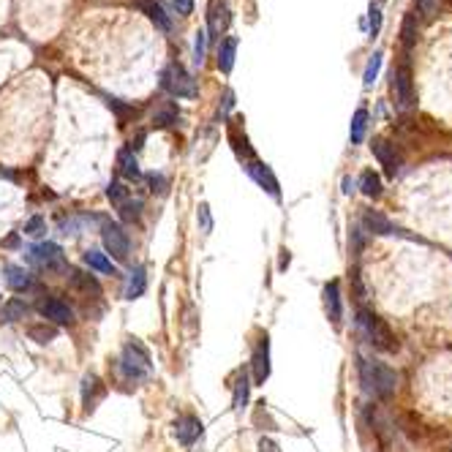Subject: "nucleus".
Instances as JSON below:
<instances>
[{"label":"nucleus","instance_id":"obj_1","mask_svg":"<svg viewBox=\"0 0 452 452\" xmlns=\"http://www.w3.org/2000/svg\"><path fill=\"white\" fill-rule=\"evenodd\" d=\"M360 384L368 395L373 398H390L395 392L398 376L392 368H387L384 363L376 360H360Z\"/></svg>","mask_w":452,"mask_h":452},{"label":"nucleus","instance_id":"obj_2","mask_svg":"<svg viewBox=\"0 0 452 452\" xmlns=\"http://www.w3.org/2000/svg\"><path fill=\"white\" fill-rule=\"evenodd\" d=\"M118 371L125 382H142L150 376L153 371V363H150V351L142 346L137 338H131L125 346H123V354L118 360Z\"/></svg>","mask_w":452,"mask_h":452},{"label":"nucleus","instance_id":"obj_3","mask_svg":"<svg viewBox=\"0 0 452 452\" xmlns=\"http://www.w3.org/2000/svg\"><path fill=\"white\" fill-rule=\"evenodd\" d=\"M25 261H28L30 267H35L38 273H50V276H63V273L71 270L63 248L55 243L30 245V248L25 251Z\"/></svg>","mask_w":452,"mask_h":452},{"label":"nucleus","instance_id":"obj_4","mask_svg":"<svg viewBox=\"0 0 452 452\" xmlns=\"http://www.w3.org/2000/svg\"><path fill=\"white\" fill-rule=\"evenodd\" d=\"M360 319H357V324L363 327L366 332L368 344L373 349H379V351H395L398 349V341H395V332L390 330V324L384 322L382 316H376L373 311H363L357 313Z\"/></svg>","mask_w":452,"mask_h":452},{"label":"nucleus","instance_id":"obj_5","mask_svg":"<svg viewBox=\"0 0 452 452\" xmlns=\"http://www.w3.org/2000/svg\"><path fill=\"white\" fill-rule=\"evenodd\" d=\"M161 87H164L166 93L177 96V98H196V93H199L193 77L183 69L180 63H169V66L164 69V74H161Z\"/></svg>","mask_w":452,"mask_h":452},{"label":"nucleus","instance_id":"obj_6","mask_svg":"<svg viewBox=\"0 0 452 452\" xmlns=\"http://www.w3.org/2000/svg\"><path fill=\"white\" fill-rule=\"evenodd\" d=\"M35 311L44 316V322L50 324H60V327H71L77 313L71 308L66 300H60L57 295H44L38 303H35Z\"/></svg>","mask_w":452,"mask_h":452},{"label":"nucleus","instance_id":"obj_7","mask_svg":"<svg viewBox=\"0 0 452 452\" xmlns=\"http://www.w3.org/2000/svg\"><path fill=\"white\" fill-rule=\"evenodd\" d=\"M101 237H104V248L112 254V259L125 261L131 254V237L120 224L115 221H101Z\"/></svg>","mask_w":452,"mask_h":452},{"label":"nucleus","instance_id":"obj_8","mask_svg":"<svg viewBox=\"0 0 452 452\" xmlns=\"http://www.w3.org/2000/svg\"><path fill=\"white\" fill-rule=\"evenodd\" d=\"M392 101H395V109H400V112L414 106V82H412L409 63H400L398 69L392 71Z\"/></svg>","mask_w":452,"mask_h":452},{"label":"nucleus","instance_id":"obj_9","mask_svg":"<svg viewBox=\"0 0 452 452\" xmlns=\"http://www.w3.org/2000/svg\"><path fill=\"white\" fill-rule=\"evenodd\" d=\"M69 289L77 292L82 300H98V297H101V283H98V278L85 273V270H69Z\"/></svg>","mask_w":452,"mask_h":452},{"label":"nucleus","instance_id":"obj_10","mask_svg":"<svg viewBox=\"0 0 452 452\" xmlns=\"http://www.w3.org/2000/svg\"><path fill=\"white\" fill-rule=\"evenodd\" d=\"M202 434H205V425H202V419L196 417V414H180L177 422H174V436L186 447H191Z\"/></svg>","mask_w":452,"mask_h":452},{"label":"nucleus","instance_id":"obj_11","mask_svg":"<svg viewBox=\"0 0 452 452\" xmlns=\"http://www.w3.org/2000/svg\"><path fill=\"white\" fill-rule=\"evenodd\" d=\"M245 172L251 174V177H254V180H256V183H259L261 188L270 193L273 199H281L278 180H276V174H273V169H270L267 164H261V161L254 158V161H248V164H245Z\"/></svg>","mask_w":452,"mask_h":452},{"label":"nucleus","instance_id":"obj_12","mask_svg":"<svg viewBox=\"0 0 452 452\" xmlns=\"http://www.w3.org/2000/svg\"><path fill=\"white\" fill-rule=\"evenodd\" d=\"M251 368H254V382L256 384L267 382V376H270V341H267V335H261L259 344L254 346Z\"/></svg>","mask_w":452,"mask_h":452},{"label":"nucleus","instance_id":"obj_13","mask_svg":"<svg viewBox=\"0 0 452 452\" xmlns=\"http://www.w3.org/2000/svg\"><path fill=\"white\" fill-rule=\"evenodd\" d=\"M106 398V384L96 376V373H87L82 379V406L85 412H96V406Z\"/></svg>","mask_w":452,"mask_h":452},{"label":"nucleus","instance_id":"obj_14","mask_svg":"<svg viewBox=\"0 0 452 452\" xmlns=\"http://www.w3.org/2000/svg\"><path fill=\"white\" fill-rule=\"evenodd\" d=\"M229 19L232 17H229L226 0H210L208 3V28H210V35H213V38H218V35L229 28Z\"/></svg>","mask_w":452,"mask_h":452},{"label":"nucleus","instance_id":"obj_15","mask_svg":"<svg viewBox=\"0 0 452 452\" xmlns=\"http://www.w3.org/2000/svg\"><path fill=\"white\" fill-rule=\"evenodd\" d=\"M371 150H373V156L379 158L384 172L390 174V177H395V172L400 169V158H398V153H395V145H390L387 140H373Z\"/></svg>","mask_w":452,"mask_h":452},{"label":"nucleus","instance_id":"obj_16","mask_svg":"<svg viewBox=\"0 0 452 452\" xmlns=\"http://www.w3.org/2000/svg\"><path fill=\"white\" fill-rule=\"evenodd\" d=\"M145 289H147L145 267H142V264H134V267L128 270V276H125V289H123V295H125V300H140V297L145 295Z\"/></svg>","mask_w":452,"mask_h":452},{"label":"nucleus","instance_id":"obj_17","mask_svg":"<svg viewBox=\"0 0 452 452\" xmlns=\"http://www.w3.org/2000/svg\"><path fill=\"white\" fill-rule=\"evenodd\" d=\"M3 273H6V283H9L14 292H30L35 286L33 276H30L25 267H19V264H6Z\"/></svg>","mask_w":452,"mask_h":452},{"label":"nucleus","instance_id":"obj_18","mask_svg":"<svg viewBox=\"0 0 452 452\" xmlns=\"http://www.w3.org/2000/svg\"><path fill=\"white\" fill-rule=\"evenodd\" d=\"M363 224H366V229L373 232V235H400L398 226L392 224V221H387L382 213H376V210H366Z\"/></svg>","mask_w":452,"mask_h":452},{"label":"nucleus","instance_id":"obj_19","mask_svg":"<svg viewBox=\"0 0 452 452\" xmlns=\"http://www.w3.org/2000/svg\"><path fill=\"white\" fill-rule=\"evenodd\" d=\"M324 308H327V316H330L332 324H341V286L338 281H330L324 286Z\"/></svg>","mask_w":452,"mask_h":452},{"label":"nucleus","instance_id":"obj_20","mask_svg":"<svg viewBox=\"0 0 452 452\" xmlns=\"http://www.w3.org/2000/svg\"><path fill=\"white\" fill-rule=\"evenodd\" d=\"M137 6H140L145 14H147V19L156 25L158 30H164V33H169V30H172V19L166 17V11H164L158 3H153V0H140Z\"/></svg>","mask_w":452,"mask_h":452},{"label":"nucleus","instance_id":"obj_21","mask_svg":"<svg viewBox=\"0 0 452 452\" xmlns=\"http://www.w3.org/2000/svg\"><path fill=\"white\" fill-rule=\"evenodd\" d=\"M28 313H30V305H28L25 300L14 297V300H9V303L0 308V324H11V322H19V319H25Z\"/></svg>","mask_w":452,"mask_h":452},{"label":"nucleus","instance_id":"obj_22","mask_svg":"<svg viewBox=\"0 0 452 452\" xmlns=\"http://www.w3.org/2000/svg\"><path fill=\"white\" fill-rule=\"evenodd\" d=\"M118 172H120L125 180H140L142 177L140 161H137V156H134L128 147H123L120 153H118Z\"/></svg>","mask_w":452,"mask_h":452},{"label":"nucleus","instance_id":"obj_23","mask_svg":"<svg viewBox=\"0 0 452 452\" xmlns=\"http://www.w3.org/2000/svg\"><path fill=\"white\" fill-rule=\"evenodd\" d=\"M82 261H85L90 270H98V273H104V276H115L118 270H115V261L109 259L106 254L101 251H85L82 254Z\"/></svg>","mask_w":452,"mask_h":452},{"label":"nucleus","instance_id":"obj_24","mask_svg":"<svg viewBox=\"0 0 452 452\" xmlns=\"http://www.w3.org/2000/svg\"><path fill=\"white\" fill-rule=\"evenodd\" d=\"M235 52H237V38L229 35V38H224V44L218 47V69L224 71V74H229L232 66H235Z\"/></svg>","mask_w":452,"mask_h":452},{"label":"nucleus","instance_id":"obj_25","mask_svg":"<svg viewBox=\"0 0 452 452\" xmlns=\"http://www.w3.org/2000/svg\"><path fill=\"white\" fill-rule=\"evenodd\" d=\"M229 142H232V147H235V153H237L240 161H245V164L254 161V147L248 145V137H245V134L240 137L237 128H229Z\"/></svg>","mask_w":452,"mask_h":452},{"label":"nucleus","instance_id":"obj_26","mask_svg":"<svg viewBox=\"0 0 452 452\" xmlns=\"http://www.w3.org/2000/svg\"><path fill=\"white\" fill-rule=\"evenodd\" d=\"M142 199H137V196H128L125 202H123L120 208H118V213H120V221H125V224H134V221H140L142 218Z\"/></svg>","mask_w":452,"mask_h":452},{"label":"nucleus","instance_id":"obj_27","mask_svg":"<svg viewBox=\"0 0 452 452\" xmlns=\"http://www.w3.org/2000/svg\"><path fill=\"white\" fill-rule=\"evenodd\" d=\"M400 41H403V47H406V50H412V47H414V41H417V14H414V11H409V14L403 17Z\"/></svg>","mask_w":452,"mask_h":452},{"label":"nucleus","instance_id":"obj_28","mask_svg":"<svg viewBox=\"0 0 452 452\" xmlns=\"http://www.w3.org/2000/svg\"><path fill=\"white\" fill-rule=\"evenodd\" d=\"M366 128H368V112L366 109H357L354 118H351V128H349L351 145H360V142L366 140Z\"/></svg>","mask_w":452,"mask_h":452},{"label":"nucleus","instance_id":"obj_29","mask_svg":"<svg viewBox=\"0 0 452 452\" xmlns=\"http://www.w3.org/2000/svg\"><path fill=\"white\" fill-rule=\"evenodd\" d=\"M248 376H245V371L237 373V379H235V398H232V406L237 409V412H243L245 403H248Z\"/></svg>","mask_w":452,"mask_h":452},{"label":"nucleus","instance_id":"obj_30","mask_svg":"<svg viewBox=\"0 0 452 452\" xmlns=\"http://www.w3.org/2000/svg\"><path fill=\"white\" fill-rule=\"evenodd\" d=\"M177 120H180V112H177L174 104H164L156 115H153V123H156L158 128H169V125H174Z\"/></svg>","mask_w":452,"mask_h":452},{"label":"nucleus","instance_id":"obj_31","mask_svg":"<svg viewBox=\"0 0 452 452\" xmlns=\"http://www.w3.org/2000/svg\"><path fill=\"white\" fill-rule=\"evenodd\" d=\"M28 335L33 338L35 344H50V341L57 338V330H55L52 324L41 322V324H30V327H28Z\"/></svg>","mask_w":452,"mask_h":452},{"label":"nucleus","instance_id":"obj_32","mask_svg":"<svg viewBox=\"0 0 452 452\" xmlns=\"http://www.w3.org/2000/svg\"><path fill=\"white\" fill-rule=\"evenodd\" d=\"M360 188H363V193L371 196V199L382 196V180H379V174H373L371 169L363 172V177H360Z\"/></svg>","mask_w":452,"mask_h":452},{"label":"nucleus","instance_id":"obj_33","mask_svg":"<svg viewBox=\"0 0 452 452\" xmlns=\"http://www.w3.org/2000/svg\"><path fill=\"white\" fill-rule=\"evenodd\" d=\"M106 196H109V202H112L115 208H120L123 202H125V199L131 196V191H128V188H125L123 183H118V180H112V183L106 186Z\"/></svg>","mask_w":452,"mask_h":452},{"label":"nucleus","instance_id":"obj_34","mask_svg":"<svg viewBox=\"0 0 452 452\" xmlns=\"http://www.w3.org/2000/svg\"><path fill=\"white\" fill-rule=\"evenodd\" d=\"M147 186H150V191L161 193V196L169 191V180H166V177H164L161 172H150V174H147Z\"/></svg>","mask_w":452,"mask_h":452},{"label":"nucleus","instance_id":"obj_35","mask_svg":"<svg viewBox=\"0 0 452 452\" xmlns=\"http://www.w3.org/2000/svg\"><path fill=\"white\" fill-rule=\"evenodd\" d=\"M44 232H47V221H44L41 215H33V218L25 224V235H28V237H41Z\"/></svg>","mask_w":452,"mask_h":452},{"label":"nucleus","instance_id":"obj_36","mask_svg":"<svg viewBox=\"0 0 452 452\" xmlns=\"http://www.w3.org/2000/svg\"><path fill=\"white\" fill-rule=\"evenodd\" d=\"M379 69H382V55L376 52L371 60H368V69H366V87H371L373 82H376V74H379Z\"/></svg>","mask_w":452,"mask_h":452},{"label":"nucleus","instance_id":"obj_37","mask_svg":"<svg viewBox=\"0 0 452 452\" xmlns=\"http://www.w3.org/2000/svg\"><path fill=\"white\" fill-rule=\"evenodd\" d=\"M106 104H109V109H115V112H118V120H120V123H125V118H128V115H134V106L120 104L118 98H106Z\"/></svg>","mask_w":452,"mask_h":452},{"label":"nucleus","instance_id":"obj_38","mask_svg":"<svg viewBox=\"0 0 452 452\" xmlns=\"http://www.w3.org/2000/svg\"><path fill=\"white\" fill-rule=\"evenodd\" d=\"M164 3H166V6L172 9V11H177V14H183V17H186V14H191V11H193V0H164Z\"/></svg>","mask_w":452,"mask_h":452},{"label":"nucleus","instance_id":"obj_39","mask_svg":"<svg viewBox=\"0 0 452 452\" xmlns=\"http://www.w3.org/2000/svg\"><path fill=\"white\" fill-rule=\"evenodd\" d=\"M205 47H208V35L196 33V47H193V60H196V66H202V60H205Z\"/></svg>","mask_w":452,"mask_h":452},{"label":"nucleus","instance_id":"obj_40","mask_svg":"<svg viewBox=\"0 0 452 452\" xmlns=\"http://www.w3.org/2000/svg\"><path fill=\"white\" fill-rule=\"evenodd\" d=\"M371 17H368V25H371V35L379 33V25H382V11H379V6H371V11H368Z\"/></svg>","mask_w":452,"mask_h":452},{"label":"nucleus","instance_id":"obj_41","mask_svg":"<svg viewBox=\"0 0 452 452\" xmlns=\"http://www.w3.org/2000/svg\"><path fill=\"white\" fill-rule=\"evenodd\" d=\"M199 221H202V232L210 235V229H213V218H210V208L208 205H199Z\"/></svg>","mask_w":452,"mask_h":452},{"label":"nucleus","instance_id":"obj_42","mask_svg":"<svg viewBox=\"0 0 452 452\" xmlns=\"http://www.w3.org/2000/svg\"><path fill=\"white\" fill-rule=\"evenodd\" d=\"M414 3H417V11H419V14H425V17H428V14H434L436 0H414Z\"/></svg>","mask_w":452,"mask_h":452},{"label":"nucleus","instance_id":"obj_43","mask_svg":"<svg viewBox=\"0 0 452 452\" xmlns=\"http://www.w3.org/2000/svg\"><path fill=\"white\" fill-rule=\"evenodd\" d=\"M19 243V237L17 235H11V237H9V240H6V245H11V248H14V245Z\"/></svg>","mask_w":452,"mask_h":452}]
</instances>
